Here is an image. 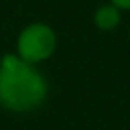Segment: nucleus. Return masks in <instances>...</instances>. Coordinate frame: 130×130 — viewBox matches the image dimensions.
<instances>
[{
	"mask_svg": "<svg viewBox=\"0 0 130 130\" xmlns=\"http://www.w3.org/2000/svg\"><path fill=\"white\" fill-rule=\"evenodd\" d=\"M49 95L47 77L37 65L22 61L16 53L0 59V108L12 114H30L39 110Z\"/></svg>",
	"mask_w": 130,
	"mask_h": 130,
	"instance_id": "f257e3e1",
	"label": "nucleus"
},
{
	"mask_svg": "<svg viewBox=\"0 0 130 130\" xmlns=\"http://www.w3.org/2000/svg\"><path fill=\"white\" fill-rule=\"evenodd\" d=\"M57 51V32L51 24L47 22H28L22 26L16 35V55L30 63V65H41L49 61Z\"/></svg>",
	"mask_w": 130,
	"mask_h": 130,
	"instance_id": "f03ea898",
	"label": "nucleus"
},
{
	"mask_svg": "<svg viewBox=\"0 0 130 130\" xmlns=\"http://www.w3.org/2000/svg\"><path fill=\"white\" fill-rule=\"evenodd\" d=\"M122 22V10H118L114 4H100L93 12V24L102 32H112Z\"/></svg>",
	"mask_w": 130,
	"mask_h": 130,
	"instance_id": "7ed1b4c3",
	"label": "nucleus"
},
{
	"mask_svg": "<svg viewBox=\"0 0 130 130\" xmlns=\"http://www.w3.org/2000/svg\"><path fill=\"white\" fill-rule=\"evenodd\" d=\"M110 4H114L122 12H130V0H110Z\"/></svg>",
	"mask_w": 130,
	"mask_h": 130,
	"instance_id": "20e7f679",
	"label": "nucleus"
}]
</instances>
